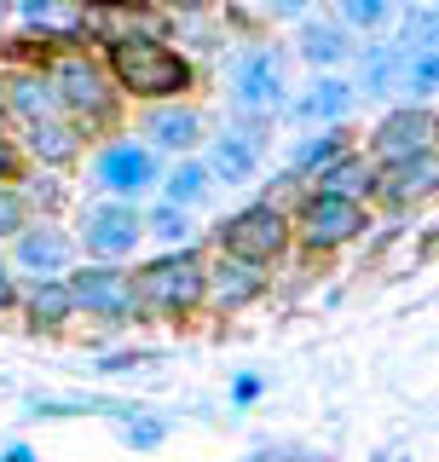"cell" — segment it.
Returning a JSON list of instances; mask_svg holds the SVG:
<instances>
[{"label": "cell", "mask_w": 439, "mask_h": 462, "mask_svg": "<svg viewBox=\"0 0 439 462\" xmlns=\"http://www.w3.org/2000/svg\"><path fill=\"white\" fill-rule=\"evenodd\" d=\"M110 81L122 98L134 105H168V98H191L197 93V64L185 47H173L168 35H134V41H110L98 47Z\"/></svg>", "instance_id": "obj_1"}, {"label": "cell", "mask_w": 439, "mask_h": 462, "mask_svg": "<svg viewBox=\"0 0 439 462\" xmlns=\"http://www.w3.org/2000/svg\"><path fill=\"white\" fill-rule=\"evenodd\" d=\"M41 69H47V81L58 93V110L70 116V127H76L81 139L116 134V122H122V93H116L105 58L93 47H52L41 58Z\"/></svg>", "instance_id": "obj_2"}, {"label": "cell", "mask_w": 439, "mask_h": 462, "mask_svg": "<svg viewBox=\"0 0 439 462\" xmlns=\"http://www.w3.org/2000/svg\"><path fill=\"white\" fill-rule=\"evenodd\" d=\"M289 105V52L277 41H255V47L231 52L226 64V110L238 134L260 139Z\"/></svg>", "instance_id": "obj_3"}, {"label": "cell", "mask_w": 439, "mask_h": 462, "mask_svg": "<svg viewBox=\"0 0 439 462\" xmlns=\"http://www.w3.org/2000/svg\"><path fill=\"white\" fill-rule=\"evenodd\" d=\"M134 289L145 318H191L209 295V254L197 249H156L134 266Z\"/></svg>", "instance_id": "obj_4"}, {"label": "cell", "mask_w": 439, "mask_h": 462, "mask_svg": "<svg viewBox=\"0 0 439 462\" xmlns=\"http://www.w3.org/2000/svg\"><path fill=\"white\" fill-rule=\"evenodd\" d=\"M214 249L220 254H238V260H255V266H277L289 249H295V220L277 197H260V202H243L238 214L214 226Z\"/></svg>", "instance_id": "obj_5"}, {"label": "cell", "mask_w": 439, "mask_h": 462, "mask_svg": "<svg viewBox=\"0 0 439 462\" xmlns=\"http://www.w3.org/2000/svg\"><path fill=\"white\" fill-rule=\"evenodd\" d=\"M70 231H76L81 260L134 266V254L145 249V208L139 202H116V197H87Z\"/></svg>", "instance_id": "obj_6"}, {"label": "cell", "mask_w": 439, "mask_h": 462, "mask_svg": "<svg viewBox=\"0 0 439 462\" xmlns=\"http://www.w3.org/2000/svg\"><path fill=\"white\" fill-rule=\"evenodd\" d=\"M87 180H93V197H116V202H139L145 208V197L163 180V156L134 134H110L87 162Z\"/></svg>", "instance_id": "obj_7"}, {"label": "cell", "mask_w": 439, "mask_h": 462, "mask_svg": "<svg viewBox=\"0 0 439 462\" xmlns=\"http://www.w3.org/2000/svg\"><path fill=\"white\" fill-rule=\"evenodd\" d=\"M70 283V300H76L81 318H98L110 329H127L139 324L145 307H139V289H134V266H105V260H76L64 272Z\"/></svg>", "instance_id": "obj_8"}, {"label": "cell", "mask_w": 439, "mask_h": 462, "mask_svg": "<svg viewBox=\"0 0 439 462\" xmlns=\"http://www.w3.org/2000/svg\"><path fill=\"white\" fill-rule=\"evenodd\" d=\"M289 220H295V243L306 254H335V249H347V243H359L364 231H370V202L301 191V202L289 208Z\"/></svg>", "instance_id": "obj_9"}, {"label": "cell", "mask_w": 439, "mask_h": 462, "mask_svg": "<svg viewBox=\"0 0 439 462\" xmlns=\"http://www.w3.org/2000/svg\"><path fill=\"white\" fill-rule=\"evenodd\" d=\"M76 260H81V249H76V231L64 220H35V214H29L23 231L6 243V266H12V278H23V283L64 278Z\"/></svg>", "instance_id": "obj_10"}, {"label": "cell", "mask_w": 439, "mask_h": 462, "mask_svg": "<svg viewBox=\"0 0 439 462\" xmlns=\"http://www.w3.org/2000/svg\"><path fill=\"white\" fill-rule=\"evenodd\" d=\"M134 139H145L163 162L173 156H197L202 139H209V116H202L197 98H168V105H139Z\"/></svg>", "instance_id": "obj_11"}, {"label": "cell", "mask_w": 439, "mask_h": 462, "mask_svg": "<svg viewBox=\"0 0 439 462\" xmlns=\"http://www.w3.org/2000/svg\"><path fill=\"white\" fill-rule=\"evenodd\" d=\"M422 151H439V110L434 105H393L382 122L370 127V139H364V156H370L376 168L422 156Z\"/></svg>", "instance_id": "obj_12"}, {"label": "cell", "mask_w": 439, "mask_h": 462, "mask_svg": "<svg viewBox=\"0 0 439 462\" xmlns=\"http://www.w3.org/2000/svg\"><path fill=\"white\" fill-rule=\"evenodd\" d=\"M353 110H359V93L347 81V69L306 76V87H289V105H284V116L301 127H341V122H353Z\"/></svg>", "instance_id": "obj_13"}, {"label": "cell", "mask_w": 439, "mask_h": 462, "mask_svg": "<svg viewBox=\"0 0 439 462\" xmlns=\"http://www.w3.org/2000/svg\"><path fill=\"white\" fill-rule=\"evenodd\" d=\"M47 116H64L58 110V93L47 81V69L35 64H6L0 69V122L6 127H29V122H47Z\"/></svg>", "instance_id": "obj_14"}, {"label": "cell", "mask_w": 439, "mask_h": 462, "mask_svg": "<svg viewBox=\"0 0 439 462\" xmlns=\"http://www.w3.org/2000/svg\"><path fill=\"white\" fill-rule=\"evenodd\" d=\"M272 289V266H255V260H238V254H209V295H202V307L214 312H243L255 307L260 295Z\"/></svg>", "instance_id": "obj_15"}, {"label": "cell", "mask_w": 439, "mask_h": 462, "mask_svg": "<svg viewBox=\"0 0 439 462\" xmlns=\"http://www.w3.org/2000/svg\"><path fill=\"white\" fill-rule=\"evenodd\" d=\"M439 197V151H422V156H405V162H388L376 168V197L382 208H416V202Z\"/></svg>", "instance_id": "obj_16"}, {"label": "cell", "mask_w": 439, "mask_h": 462, "mask_svg": "<svg viewBox=\"0 0 439 462\" xmlns=\"http://www.w3.org/2000/svg\"><path fill=\"white\" fill-rule=\"evenodd\" d=\"M399 69H405V52L393 47V35L359 41L353 58H347V81H353L359 105L364 98H399Z\"/></svg>", "instance_id": "obj_17"}, {"label": "cell", "mask_w": 439, "mask_h": 462, "mask_svg": "<svg viewBox=\"0 0 439 462\" xmlns=\"http://www.w3.org/2000/svg\"><path fill=\"white\" fill-rule=\"evenodd\" d=\"M197 156L209 162V173H214V185H220V191L255 185V173H260V139L238 134V127H220V134H209Z\"/></svg>", "instance_id": "obj_18"}, {"label": "cell", "mask_w": 439, "mask_h": 462, "mask_svg": "<svg viewBox=\"0 0 439 462\" xmlns=\"http://www.w3.org/2000/svg\"><path fill=\"white\" fill-rule=\"evenodd\" d=\"M353 47H359V35L341 29L330 12H306V18L295 23V58L313 69V76H318V69H347Z\"/></svg>", "instance_id": "obj_19"}, {"label": "cell", "mask_w": 439, "mask_h": 462, "mask_svg": "<svg viewBox=\"0 0 439 462\" xmlns=\"http://www.w3.org/2000/svg\"><path fill=\"white\" fill-rule=\"evenodd\" d=\"M12 139H18V151H23L35 168H52V173L76 168V162H81V144H87L76 127H70V116H47V122L12 127Z\"/></svg>", "instance_id": "obj_20"}, {"label": "cell", "mask_w": 439, "mask_h": 462, "mask_svg": "<svg viewBox=\"0 0 439 462\" xmlns=\"http://www.w3.org/2000/svg\"><path fill=\"white\" fill-rule=\"evenodd\" d=\"M341 151H353V127H347V122L341 127H306V134L289 144V168H284V180H277V185L295 191L301 180H318V173H324Z\"/></svg>", "instance_id": "obj_21"}, {"label": "cell", "mask_w": 439, "mask_h": 462, "mask_svg": "<svg viewBox=\"0 0 439 462\" xmlns=\"http://www.w3.org/2000/svg\"><path fill=\"white\" fill-rule=\"evenodd\" d=\"M18 312L23 324L35 329V336H58V329H70V318H76V300H70V283L64 278H35L18 289Z\"/></svg>", "instance_id": "obj_22"}, {"label": "cell", "mask_w": 439, "mask_h": 462, "mask_svg": "<svg viewBox=\"0 0 439 462\" xmlns=\"http://www.w3.org/2000/svg\"><path fill=\"white\" fill-rule=\"evenodd\" d=\"M156 202H173V208H185V214H197V208H209L214 202V173H209V162L202 156H173V162L163 168V180H156Z\"/></svg>", "instance_id": "obj_23"}, {"label": "cell", "mask_w": 439, "mask_h": 462, "mask_svg": "<svg viewBox=\"0 0 439 462\" xmlns=\"http://www.w3.org/2000/svg\"><path fill=\"white\" fill-rule=\"evenodd\" d=\"M313 191H324V197H347V202H370V197H376V162L353 144V151H341L324 173H318Z\"/></svg>", "instance_id": "obj_24"}, {"label": "cell", "mask_w": 439, "mask_h": 462, "mask_svg": "<svg viewBox=\"0 0 439 462\" xmlns=\"http://www.w3.org/2000/svg\"><path fill=\"white\" fill-rule=\"evenodd\" d=\"M399 12H405V0H330V18L341 29H353L359 41L388 35V29L399 23Z\"/></svg>", "instance_id": "obj_25"}, {"label": "cell", "mask_w": 439, "mask_h": 462, "mask_svg": "<svg viewBox=\"0 0 439 462\" xmlns=\"http://www.w3.org/2000/svg\"><path fill=\"white\" fill-rule=\"evenodd\" d=\"M145 243H156V249H191L197 220L185 208H173V202H151L145 208Z\"/></svg>", "instance_id": "obj_26"}, {"label": "cell", "mask_w": 439, "mask_h": 462, "mask_svg": "<svg viewBox=\"0 0 439 462\" xmlns=\"http://www.w3.org/2000/svg\"><path fill=\"white\" fill-rule=\"evenodd\" d=\"M439 98V47H422L399 69V105H434Z\"/></svg>", "instance_id": "obj_27"}, {"label": "cell", "mask_w": 439, "mask_h": 462, "mask_svg": "<svg viewBox=\"0 0 439 462\" xmlns=\"http://www.w3.org/2000/svg\"><path fill=\"white\" fill-rule=\"evenodd\" d=\"M18 197H23V208L35 214V220H58V208L70 202V191H64V180H58L52 168H41V173H18Z\"/></svg>", "instance_id": "obj_28"}, {"label": "cell", "mask_w": 439, "mask_h": 462, "mask_svg": "<svg viewBox=\"0 0 439 462\" xmlns=\"http://www.w3.org/2000/svg\"><path fill=\"white\" fill-rule=\"evenodd\" d=\"M122 439L134 445V451H156V445L168 439V416H151V411H127V416H122Z\"/></svg>", "instance_id": "obj_29"}, {"label": "cell", "mask_w": 439, "mask_h": 462, "mask_svg": "<svg viewBox=\"0 0 439 462\" xmlns=\"http://www.w3.org/2000/svg\"><path fill=\"white\" fill-rule=\"evenodd\" d=\"M23 220H29V208H23L18 185H0V243H12V237H18Z\"/></svg>", "instance_id": "obj_30"}, {"label": "cell", "mask_w": 439, "mask_h": 462, "mask_svg": "<svg viewBox=\"0 0 439 462\" xmlns=\"http://www.w3.org/2000/svg\"><path fill=\"white\" fill-rule=\"evenodd\" d=\"M145 12H156V18H197V12H209L214 0H139Z\"/></svg>", "instance_id": "obj_31"}, {"label": "cell", "mask_w": 439, "mask_h": 462, "mask_svg": "<svg viewBox=\"0 0 439 462\" xmlns=\"http://www.w3.org/2000/svg\"><path fill=\"white\" fill-rule=\"evenodd\" d=\"M18 173H23V151H18V139L0 127V185H12Z\"/></svg>", "instance_id": "obj_32"}, {"label": "cell", "mask_w": 439, "mask_h": 462, "mask_svg": "<svg viewBox=\"0 0 439 462\" xmlns=\"http://www.w3.org/2000/svg\"><path fill=\"white\" fill-rule=\"evenodd\" d=\"M266 18H284V23H301L306 12H318V0H260Z\"/></svg>", "instance_id": "obj_33"}, {"label": "cell", "mask_w": 439, "mask_h": 462, "mask_svg": "<svg viewBox=\"0 0 439 462\" xmlns=\"http://www.w3.org/2000/svg\"><path fill=\"white\" fill-rule=\"evenodd\" d=\"M260 393H266V382H260L255 370H243L238 382H231V404H238V411H248V404H255Z\"/></svg>", "instance_id": "obj_34"}, {"label": "cell", "mask_w": 439, "mask_h": 462, "mask_svg": "<svg viewBox=\"0 0 439 462\" xmlns=\"http://www.w3.org/2000/svg\"><path fill=\"white\" fill-rule=\"evenodd\" d=\"M12 307H18V278H12L6 254H0V312H12Z\"/></svg>", "instance_id": "obj_35"}, {"label": "cell", "mask_w": 439, "mask_h": 462, "mask_svg": "<svg viewBox=\"0 0 439 462\" xmlns=\"http://www.w3.org/2000/svg\"><path fill=\"white\" fill-rule=\"evenodd\" d=\"M0 462H41V457H35V445H6Z\"/></svg>", "instance_id": "obj_36"}, {"label": "cell", "mask_w": 439, "mask_h": 462, "mask_svg": "<svg viewBox=\"0 0 439 462\" xmlns=\"http://www.w3.org/2000/svg\"><path fill=\"white\" fill-rule=\"evenodd\" d=\"M405 6H416V12H434V18H439V0H405Z\"/></svg>", "instance_id": "obj_37"}, {"label": "cell", "mask_w": 439, "mask_h": 462, "mask_svg": "<svg viewBox=\"0 0 439 462\" xmlns=\"http://www.w3.org/2000/svg\"><path fill=\"white\" fill-rule=\"evenodd\" d=\"M0 6H6V0H0Z\"/></svg>", "instance_id": "obj_38"}]
</instances>
